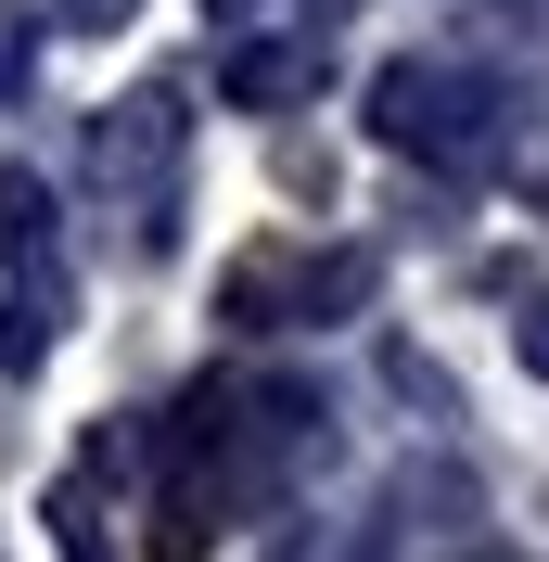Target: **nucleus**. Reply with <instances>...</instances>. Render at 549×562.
<instances>
[{"label": "nucleus", "instance_id": "f257e3e1", "mask_svg": "<svg viewBox=\"0 0 549 562\" xmlns=\"http://www.w3.org/2000/svg\"><path fill=\"white\" fill-rule=\"evenodd\" d=\"M371 294H383L371 244H320V256H281V244H256L231 281H217V307H231L243 333H281V319H358Z\"/></svg>", "mask_w": 549, "mask_h": 562}, {"label": "nucleus", "instance_id": "f03ea898", "mask_svg": "<svg viewBox=\"0 0 549 562\" xmlns=\"http://www.w3.org/2000/svg\"><path fill=\"white\" fill-rule=\"evenodd\" d=\"M371 140H396V154H485V77H460V65H383L371 77Z\"/></svg>", "mask_w": 549, "mask_h": 562}, {"label": "nucleus", "instance_id": "7ed1b4c3", "mask_svg": "<svg viewBox=\"0 0 549 562\" xmlns=\"http://www.w3.org/2000/svg\"><path fill=\"white\" fill-rule=\"evenodd\" d=\"M217 90H231L243 115H281V103H307V90H320V38H231Z\"/></svg>", "mask_w": 549, "mask_h": 562}, {"label": "nucleus", "instance_id": "20e7f679", "mask_svg": "<svg viewBox=\"0 0 549 562\" xmlns=\"http://www.w3.org/2000/svg\"><path fill=\"white\" fill-rule=\"evenodd\" d=\"M167 154H179V103L167 90H141V103L103 115V179H141V167H167Z\"/></svg>", "mask_w": 549, "mask_h": 562}, {"label": "nucleus", "instance_id": "39448f33", "mask_svg": "<svg viewBox=\"0 0 549 562\" xmlns=\"http://www.w3.org/2000/svg\"><path fill=\"white\" fill-rule=\"evenodd\" d=\"M128 13H141V0H65V26H77V38H103V26H128Z\"/></svg>", "mask_w": 549, "mask_h": 562}, {"label": "nucleus", "instance_id": "423d86ee", "mask_svg": "<svg viewBox=\"0 0 549 562\" xmlns=\"http://www.w3.org/2000/svg\"><path fill=\"white\" fill-rule=\"evenodd\" d=\"M524 371H537V384H549V294H537V307H524Z\"/></svg>", "mask_w": 549, "mask_h": 562}, {"label": "nucleus", "instance_id": "0eeeda50", "mask_svg": "<svg viewBox=\"0 0 549 562\" xmlns=\"http://www.w3.org/2000/svg\"><path fill=\"white\" fill-rule=\"evenodd\" d=\"M217 13H231V26H256V13H269V0H217Z\"/></svg>", "mask_w": 549, "mask_h": 562}, {"label": "nucleus", "instance_id": "6e6552de", "mask_svg": "<svg viewBox=\"0 0 549 562\" xmlns=\"http://www.w3.org/2000/svg\"><path fill=\"white\" fill-rule=\"evenodd\" d=\"M473 562H512V550H473Z\"/></svg>", "mask_w": 549, "mask_h": 562}]
</instances>
